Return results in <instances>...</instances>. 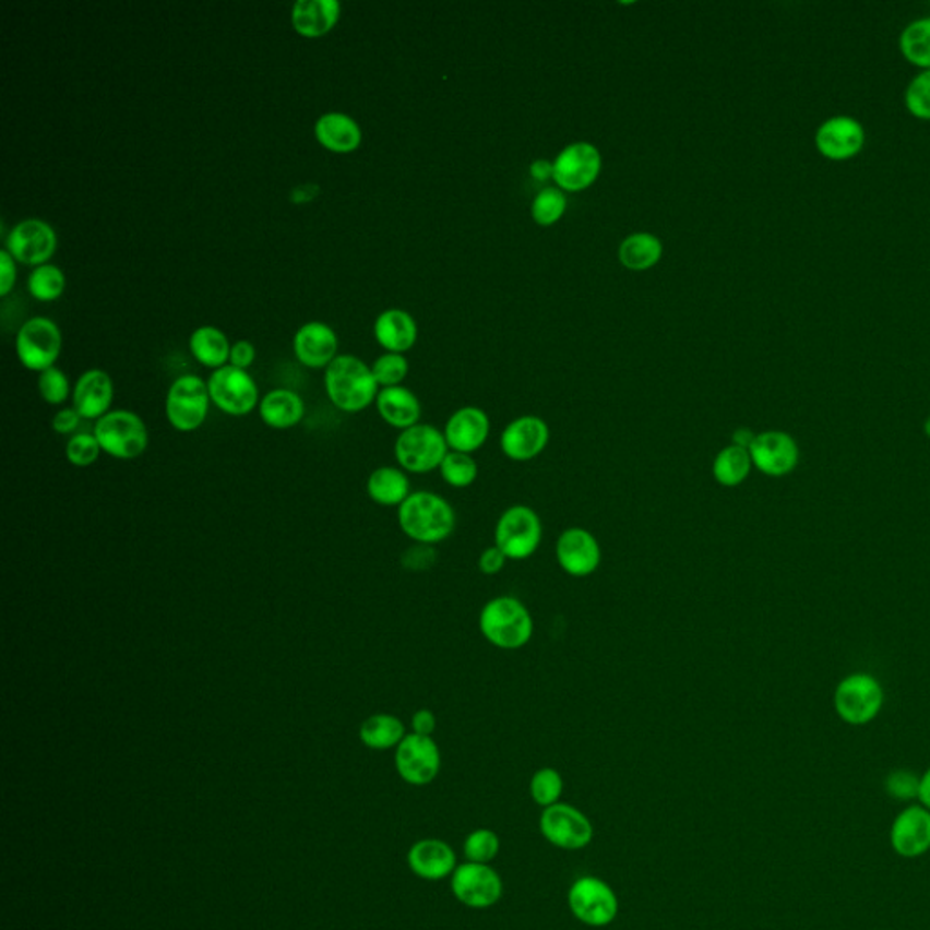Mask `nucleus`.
<instances>
[{
  "instance_id": "f257e3e1",
  "label": "nucleus",
  "mask_w": 930,
  "mask_h": 930,
  "mask_svg": "<svg viewBox=\"0 0 930 930\" xmlns=\"http://www.w3.org/2000/svg\"><path fill=\"white\" fill-rule=\"evenodd\" d=\"M402 533L426 546L445 541L456 529V511L439 492L415 491L398 508Z\"/></svg>"
},
{
  "instance_id": "f03ea898",
  "label": "nucleus",
  "mask_w": 930,
  "mask_h": 930,
  "mask_svg": "<svg viewBox=\"0 0 930 930\" xmlns=\"http://www.w3.org/2000/svg\"><path fill=\"white\" fill-rule=\"evenodd\" d=\"M478 629L484 639L502 651H518L535 634V620L524 601L516 596H497L481 607Z\"/></svg>"
},
{
  "instance_id": "7ed1b4c3",
  "label": "nucleus",
  "mask_w": 930,
  "mask_h": 930,
  "mask_svg": "<svg viewBox=\"0 0 930 930\" xmlns=\"http://www.w3.org/2000/svg\"><path fill=\"white\" fill-rule=\"evenodd\" d=\"M325 393L344 413H360L377 402L379 388L368 363L353 355H338L325 368Z\"/></svg>"
},
{
  "instance_id": "20e7f679",
  "label": "nucleus",
  "mask_w": 930,
  "mask_h": 930,
  "mask_svg": "<svg viewBox=\"0 0 930 930\" xmlns=\"http://www.w3.org/2000/svg\"><path fill=\"white\" fill-rule=\"evenodd\" d=\"M544 524L540 514L524 503L505 509L494 525V546L508 560L522 562L533 557L541 546Z\"/></svg>"
},
{
  "instance_id": "39448f33",
  "label": "nucleus",
  "mask_w": 930,
  "mask_h": 930,
  "mask_svg": "<svg viewBox=\"0 0 930 930\" xmlns=\"http://www.w3.org/2000/svg\"><path fill=\"white\" fill-rule=\"evenodd\" d=\"M93 434L97 437L103 453L117 461H135L144 455L150 444L146 424L136 413L117 409L104 415L95 424Z\"/></svg>"
},
{
  "instance_id": "423d86ee",
  "label": "nucleus",
  "mask_w": 930,
  "mask_h": 930,
  "mask_svg": "<svg viewBox=\"0 0 930 930\" xmlns=\"http://www.w3.org/2000/svg\"><path fill=\"white\" fill-rule=\"evenodd\" d=\"M450 445L445 442L444 431L431 424H417L401 431L395 442V458L398 467L412 475H428L440 469Z\"/></svg>"
},
{
  "instance_id": "0eeeda50",
  "label": "nucleus",
  "mask_w": 930,
  "mask_h": 930,
  "mask_svg": "<svg viewBox=\"0 0 930 930\" xmlns=\"http://www.w3.org/2000/svg\"><path fill=\"white\" fill-rule=\"evenodd\" d=\"M212 396L207 382L196 374H182L169 385L166 396V417L171 428L191 433L202 428L210 413Z\"/></svg>"
},
{
  "instance_id": "6e6552de",
  "label": "nucleus",
  "mask_w": 930,
  "mask_h": 930,
  "mask_svg": "<svg viewBox=\"0 0 930 930\" xmlns=\"http://www.w3.org/2000/svg\"><path fill=\"white\" fill-rule=\"evenodd\" d=\"M885 703V691L877 678L866 672L844 678L834 693V708L849 725H867L877 718Z\"/></svg>"
},
{
  "instance_id": "1a4fd4ad",
  "label": "nucleus",
  "mask_w": 930,
  "mask_h": 930,
  "mask_svg": "<svg viewBox=\"0 0 930 930\" xmlns=\"http://www.w3.org/2000/svg\"><path fill=\"white\" fill-rule=\"evenodd\" d=\"M569 909L584 926L607 927L617 920L620 902L617 893L601 878H579L568 893Z\"/></svg>"
},
{
  "instance_id": "9d476101",
  "label": "nucleus",
  "mask_w": 930,
  "mask_h": 930,
  "mask_svg": "<svg viewBox=\"0 0 930 930\" xmlns=\"http://www.w3.org/2000/svg\"><path fill=\"white\" fill-rule=\"evenodd\" d=\"M62 349V333L53 320L35 317L16 333L15 351L24 368L43 373L53 368Z\"/></svg>"
},
{
  "instance_id": "9b49d317",
  "label": "nucleus",
  "mask_w": 930,
  "mask_h": 930,
  "mask_svg": "<svg viewBox=\"0 0 930 930\" xmlns=\"http://www.w3.org/2000/svg\"><path fill=\"white\" fill-rule=\"evenodd\" d=\"M600 171L601 153L591 142H573L552 160V180L563 193L589 190Z\"/></svg>"
},
{
  "instance_id": "f8f14e48",
  "label": "nucleus",
  "mask_w": 930,
  "mask_h": 930,
  "mask_svg": "<svg viewBox=\"0 0 930 930\" xmlns=\"http://www.w3.org/2000/svg\"><path fill=\"white\" fill-rule=\"evenodd\" d=\"M207 390L213 404L229 417H246L260 404L259 388L253 377L229 363L213 371L207 380Z\"/></svg>"
},
{
  "instance_id": "ddd939ff",
  "label": "nucleus",
  "mask_w": 930,
  "mask_h": 930,
  "mask_svg": "<svg viewBox=\"0 0 930 930\" xmlns=\"http://www.w3.org/2000/svg\"><path fill=\"white\" fill-rule=\"evenodd\" d=\"M540 833L558 849L580 850L593 842L595 828L589 818L580 809L558 801L541 812Z\"/></svg>"
},
{
  "instance_id": "4468645a",
  "label": "nucleus",
  "mask_w": 930,
  "mask_h": 930,
  "mask_svg": "<svg viewBox=\"0 0 930 930\" xmlns=\"http://www.w3.org/2000/svg\"><path fill=\"white\" fill-rule=\"evenodd\" d=\"M395 767L409 785L424 787L437 779L442 768V752L433 736L407 735L395 749Z\"/></svg>"
},
{
  "instance_id": "2eb2a0df",
  "label": "nucleus",
  "mask_w": 930,
  "mask_h": 930,
  "mask_svg": "<svg viewBox=\"0 0 930 930\" xmlns=\"http://www.w3.org/2000/svg\"><path fill=\"white\" fill-rule=\"evenodd\" d=\"M451 891L469 909H489L502 899V877L491 866L465 861L451 877Z\"/></svg>"
},
{
  "instance_id": "dca6fc26",
  "label": "nucleus",
  "mask_w": 930,
  "mask_h": 930,
  "mask_svg": "<svg viewBox=\"0 0 930 930\" xmlns=\"http://www.w3.org/2000/svg\"><path fill=\"white\" fill-rule=\"evenodd\" d=\"M555 555L563 573L573 579H587L601 563L600 541L585 527L563 529L558 536Z\"/></svg>"
},
{
  "instance_id": "f3484780",
  "label": "nucleus",
  "mask_w": 930,
  "mask_h": 930,
  "mask_svg": "<svg viewBox=\"0 0 930 930\" xmlns=\"http://www.w3.org/2000/svg\"><path fill=\"white\" fill-rule=\"evenodd\" d=\"M866 128L849 115H834L823 120L814 133V146L822 157L844 163L856 157L866 146Z\"/></svg>"
},
{
  "instance_id": "a211bd4d",
  "label": "nucleus",
  "mask_w": 930,
  "mask_h": 930,
  "mask_svg": "<svg viewBox=\"0 0 930 930\" xmlns=\"http://www.w3.org/2000/svg\"><path fill=\"white\" fill-rule=\"evenodd\" d=\"M551 440V429L536 415H522L505 426L500 434V450L511 462L535 461L546 451Z\"/></svg>"
},
{
  "instance_id": "6ab92c4d",
  "label": "nucleus",
  "mask_w": 930,
  "mask_h": 930,
  "mask_svg": "<svg viewBox=\"0 0 930 930\" xmlns=\"http://www.w3.org/2000/svg\"><path fill=\"white\" fill-rule=\"evenodd\" d=\"M11 257L26 265L48 264L57 249V233L40 218H24L15 224L5 238Z\"/></svg>"
},
{
  "instance_id": "aec40b11",
  "label": "nucleus",
  "mask_w": 930,
  "mask_h": 930,
  "mask_svg": "<svg viewBox=\"0 0 930 930\" xmlns=\"http://www.w3.org/2000/svg\"><path fill=\"white\" fill-rule=\"evenodd\" d=\"M752 465L765 476L782 478L800 464V448L796 440L779 429H768L756 434L749 448Z\"/></svg>"
},
{
  "instance_id": "412c9836",
  "label": "nucleus",
  "mask_w": 930,
  "mask_h": 930,
  "mask_svg": "<svg viewBox=\"0 0 930 930\" xmlns=\"http://www.w3.org/2000/svg\"><path fill=\"white\" fill-rule=\"evenodd\" d=\"M491 434V420L481 407L465 406L456 409L445 422L444 437L450 451L475 455L487 444Z\"/></svg>"
},
{
  "instance_id": "4be33fe9",
  "label": "nucleus",
  "mask_w": 930,
  "mask_h": 930,
  "mask_svg": "<svg viewBox=\"0 0 930 930\" xmlns=\"http://www.w3.org/2000/svg\"><path fill=\"white\" fill-rule=\"evenodd\" d=\"M407 863L413 874L428 882H439L453 877L458 867L455 849L439 838L420 839L407 853Z\"/></svg>"
},
{
  "instance_id": "5701e85b",
  "label": "nucleus",
  "mask_w": 930,
  "mask_h": 930,
  "mask_svg": "<svg viewBox=\"0 0 930 930\" xmlns=\"http://www.w3.org/2000/svg\"><path fill=\"white\" fill-rule=\"evenodd\" d=\"M114 380L103 369L82 373L73 388V407L84 420H100L114 404Z\"/></svg>"
},
{
  "instance_id": "b1692460",
  "label": "nucleus",
  "mask_w": 930,
  "mask_h": 930,
  "mask_svg": "<svg viewBox=\"0 0 930 930\" xmlns=\"http://www.w3.org/2000/svg\"><path fill=\"white\" fill-rule=\"evenodd\" d=\"M891 844L902 858H918L930 849V811L909 807L894 820Z\"/></svg>"
},
{
  "instance_id": "393cba45",
  "label": "nucleus",
  "mask_w": 930,
  "mask_h": 930,
  "mask_svg": "<svg viewBox=\"0 0 930 930\" xmlns=\"http://www.w3.org/2000/svg\"><path fill=\"white\" fill-rule=\"evenodd\" d=\"M293 347L298 360L306 368H327L336 358L338 336L327 324L308 322L297 331Z\"/></svg>"
},
{
  "instance_id": "a878e982",
  "label": "nucleus",
  "mask_w": 930,
  "mask_h": 930,
  "mask_svg": "<svg viewBox=\"0 0 930 930\" xmlns=\"http://www.w3.org/2000/svg\"><path fill=\"white\" fill-rule=\"evenodd\" d=\"M374 404L382 420L391 428L406 431L420 424L422 404L418 401V396L404 385L380 390Z\"/></svg>"
},
{
  "instance_id": "bb28decb",
  "label": "nucleus",
  "mask_w": 930,
  "mask_h": 930,
  "mask_svg": "<svg viewBox=\"0 0 930 930\" xmlns=\"http://www.w3.org/2000/svg\"><path fill=\"white\" fill-rule=\"evenodd\" d=\"M338 0H298L293 4L291 24L302 37H322L341 19Z\"/></svg>"
},
{
  "instance_id": "cd10ccee",
  "label": "nucleus",
  "mask_w": 930,
  "mask_h": 930,
  "mask_svg": "<svg viewBox=\"0 0 930 930\" xmlns=\"http://www.w3.org/2000/svg\"><path fill=\"white\" fill-rule=\"evenodd\" d=\"M314 136L320 146L333 153H351L362 144V130L357 120L341 111H330L314 122Z\"/></svg>"
},
{
  "instance_id": "c85d7f7f",
  "label": "nucleus",
  "mask_w": 930,
  "mask_h": 930,
  "mask_svg": "<svg viewBox=\"0 0 930 930\" xmlns=\"http://www.w3.org/2000/svg\"><path fill=\"white\" fill-rule=\"evenodd\" d=\"M374 338L388 353L409 351L418 338V325L404 309H388L374 320Z\"/></svg>"
},
{
  "instance_id": "c756f323",
  "label": "nucleus",
  "mask_w": 930,
  "mask_h": 930,
  "mask_svg": "<svg viewBox=\"0 0 930 930\" xmlns=\"http://www.w3.org/2000/svg\"><path fill=\"white\" fill-rule=\"evenodd\" d=\"M260 418L273 429H291L302 422L306 415L302 396L291 390H273L262 396Z\"/></svg>"
},
{
  "instance_id": "7c9ffc66",
  "label": "nucleus",
  "mask_w": 930,
  "mask_h": 930,
  "mask_svg": "<svg viewBox=\"0 0 930 930\" xmlns=\"http://www.w3.org/2000/svg\"><path fill=\"white\" fill-rule=\"evenodd\" d=\"M368 497L382 508H401L412 494V480L406 470L393 465L374 469L368 478Z\"/></svg>"
},
{
  "instance_id": "2f4dec72",
  "label": "nucleus",
  "mask_w": 930,
  "mask_h": 930,
  "mask_svg": "<svg viewBox=\"0 0 930 930\" xmlns=\"http://www.w3.org/2000/svg\"><path fill=\"white\" fill-rule=\"evenodd\" d=\"M360 740L373 751H390L401 746L406 738V725L395 714L379 713L363 719L360 725Z\"/></svg>"
},
{
  "instance_id": "473e14b6",
  "label": "nucleus",
  "mask_w": 930,
  "mask_h": 930,
  "mask_svg": "<svg viewBox=\"0 0 930 930\" xmlns=\"http://www.w3.org/2000/svg\"><path fill=\"white\" fill-rule=\"evenodd\" d=\"M664 243L653 233H633L618 249V259L631 271H647L660 262Z\"/></svg>"
},
{
  "instance_id": "72a5a7b5",
  "label": "nucleus",
  "mask_w": 930,
  "mask_h": 930,
  "mask_svg": "<svg viewBox=\"0 0 930 930\" xmlns=\"http://www.w3.org/2000/svg\"><path fill=\"white\" fill-rule=\"evenodd\" d=\"M191 355L196 362L212 369H220L229 363L231 344L223 331L213 325H202L190 336Z\"/></svg>"
},
{
  "instance_id": "f704fd0d",
  "label": "nucleus",
  "mask_w": 930,
  "mask_h": 930,
  "mask_svg": "<svg viewBox=\"0 0 930 930\" xmlns=\"http://www.w3.org/2000/svg\"><path fill=\"white\" fill-rule=\"evenodd\" d=\"M752 467L749 450L730 444L714 456L713 478L722 487H738L749 478Z\"/></svg>"
},
{
  "instance_id": "c9c22d12",
  "label": "nucleus",
  "mask_w": 930,
  "mask_h": 930,
  "mask_svg": "<svg viewBox=\"0 0 930 930\" xmlns=\"http://www.w3.org/2000/svg\"><path fill=\"white\" fill-rule=\"evenodd\" d=\"M899 51L909 64L930 70V16L909 22L899 35Z\"/></svg>"
},
{
  "instance_id": "e433bc0d",
  "label": "nucleus",
  "mask_w": 930,
  "mask_h": 930,
  "mask_svg": "<svg viewBox=\"0 0 930 930\" xmlns=\"http://www.w3.org/2000/svg\"><path fill=\"white\" fill-rule=\"evenodd\" d=\"M64 271L55 264L38 265L27 278V289L40 302L57 300L64 293Z\"/></svg>"
},
{
  "instance_id": "4c0bfd02",
  "label": "nucleus",
  "mask_w": 930,
  "mask_h": 930,
  "mask_svg": "<svg viewBox=\"0 0 930 930\" xmlns=\"http://www.w3.org/2000/svg\"><path fill=\"white\" fill-rule=\"evenodd\" d=\"M565 210H568V196L555 186V188L541 190L535 196V201L530 204V217L541 228H549L560 223V218L565 215Z\"/></svg>"
},
{
  "instance_id": "58836bf2",
  "label": "nucleus",
  "mask_w": 930,
  "mask_h": 930,
  "mask_svg": "<svg viewBox=\"0 0 930 930\" xmlns=\"http://www.w3.org/2000/svg\"><path fill=\"white\" fill-rule=\"evenodd\" d=\"M440 476L448 486L455 489H465L473 486L478 478V464H476L473 455L467 453H458V451H450L445 455L444 462L440 464Z\"/></svg>"
},
{
  "instance_id": "ea45409f",
  "label": "nucleus",
  "mask_w": 930,
  "mask_h": 930,
  "mask_svg": "<svg viewBox=\"0 0 930 930\" xmlns=\"http://www.w3.org/2000/svg\"><path fill=\"white\" fill-rule=\"evenodd\" d=\"M529 790L530 798L538 806L544 807V809L555 806L563 795L562 774L558 773L555 767L538 768L530 778Z\"/></svg>"
},
{
  "instance_id": "a19ab883",
  "label": "nucleus",
  "mask_w": 930,
  "mask_h": 930,
  "mask_svg": "<svg viewBox=\"0 0 930 930\" xmlns=\"http://www.w3.org/2000/svg\"><path fill=\"white\" fill-rule=\"evenodd\" d=\"M500 838L491 828H476L465 838L464 856L465 860L473 863H486L491 866V861L497 858L500 853Z\"/></svg>"
},
{
  "instance_id": "79ce46f5",
  "label": "nucleus",
  "mask_w": 930,
  "mask_h": 930,
  "mask_svg": "<svg viewBox=\"0 0 930 930\" xmlns=\"http://www.w3.org/2000/svg\"><path fill=\"white\" fill-rule=\"evenodd\" d=\"M371 371H373L377 384L382 390L384 388H396L406 380L407 373H409V362L401 353H384L382 357L374 360Z\"/></svg>"
},
{
  "instance_id": "37998d69",
  "label": "nucleus",
  "mask_w": 930,
  "mask_h": 930,
  "mask_svg": "<svg viewBox=\"0 0 930 930\" xmlns=\"http://www.w3.org/2000/svg\"><path fill=\"white\" fill-rule=\"evenodd\" d=\"M905 108L916 119L930 120V70L913 76L905 90Z\"/></svg>"
},
{
  "instance_id": "c03bdc74",
  "label": "nucleus",
  "mask_w": 930,
  "mask_h": 930,
  "mask_svg": "<svg viewBox=\"0 0 930 930\" xmlns=\"http://www.w3.org/2000/svg\"><path fill=\"white\" fill-rule=\"evenodd\" d=\"M103 448L93 433H76L65 444V458L75 467H90L100 458Z\"/></svg>"
},
{
  "instance_id": "a18cd8bd",
  "label": "nucleus",
  "mask_w": 930,
  "mask_h": 930,
  "mask_svg": "<svg viewBox=\"0 0 930 930\" xmlns=\"http://www.w3.org/2000/svg\"><path fill=\"white\" fill-rule=\"evenodd\" d=\"M38 393L43 396L44 402H48L51 406H60L70 398L71 385L70 380L65 377L64 371L59 368H49L38 374Z\"/></svg>"
},
{
  "instance_id": "49530a36",
  "label": "nucleus",
  "mask_w": 930,
  "mask_h": 930,
  "mask_svg": "<svg viewBox=\"0 0 930 930\" xmlns=\"http://www.w3.org/2000/svg\"><path fill=\"white\" fill-rule=\"evenodd\" d=\"M920 782L921 778H918L915 773L902 768L889 774L885 789L896 800L910 801L920 796Z\"/></svg>"
},
{
  "instance_id": "de8ad7c7",
  "label": "nucleus",
  "mask_w": 930,
  "mask_h": 930,
  "mask_svg": "<svg viewBox=\"0 0 930 930\" xmlns=\"http://www.w3.org/2000/svg\"><path fill=\"white\" fill-rule=\"evenodd\" d=\"M437 560H439V552H437L434 546H426V544H413L412 547H407L406 551L402 552L401 557L402 568L413 571V573L428 571V569L433 568Z\"/></svg>"
},
{
  "instance_id": "09e8293b",
  "label": "nucleus",
  "mask_w": 930,
  "mask_h": 930,
  "mask_svg": "<svg viewBox=\"0 0 930 930\" xmlns=\"http://www.w3.org/2000/svg\"><path fill=\"white\" fill-rule=\"evenodd\" d=\"M505 563H508V557L492 544V546L486 547L480 552V557H478V571L481 574H486V576H494V574L503 571Z\"/></svg>"
},
{
  "instance_id": "8fccbe9b",
  "label": "nucleus",
  "mask_w": 930,
  "mask_h": 930,
  "mask_svg": "<svg viewBox=\"0 0 930 930\" xmlns=\"http://www.w3.org/2000/svg\"><path fill=\"white\" fill-rule=\"evenodd\" d=\"M16 260L11 257L8 249L0 251V297L10 295L16 281Z\"/></svg>"
},
{
  "instance_id": "3c124183",
  "label": "nucleus",
  "mask_w": 930,
  "mask_h": 930,
  "mask_svg": "<svg viewBox=\"0 0 930 930\" xmlns=\"http://www.w3.org/2000/svg\"><path fill=\"white\" fill-rule=\"evenodd\" d=\"M82 420L84 418L75 412V407H65L55 415L51 426H53L55 433L73 437V434H76V429L81 428Z\"/></svg>"
},
{
  "instance_id": "603ef678",
  "label": "nucleus",
  "mask_w": 930,
  "mask_h": 930,
  "mask_svg": "<svg viewBox=\"0 0 930 930\" xmlns=\"http://www.w3.org/2000/svg\"><path fill=\"white\" fill-rule=\"evenodd\" d=\"M254 357H257V351H254L251 342H235L231 346V353H229V366L248 371L249 366L254 362Z\"/></svg>"
},
{
  "instance_id": "864d4df0",
  "label": "nucleus",
  "mask_w": 930,
  "mask_h": 930,
  "mask_svg": "<svg viewBox=\"0 0 930 930\" xmlns=\"http://www.w3.org/2000/svg\"><path fill=\"white\" fill-rule=\"evenodd\" d=\"M412 729L415 735L433 736L434 730H437V716H434L433 711L420 708L413 714Z\"/></svg>"
},
{
  "instance_id": "5fc2aeb1",
  "label": "nucleus",
  "mask_w": 930,
  "mask_h": 930,
  "mask_svg": "<svg viewBox=\"0 0 930 930\" xmlns=\"http://www.w3.org/2000/svg\"><path fill=\"white\" fill-rule=\"evenodd\" d=\"M530 177L533 179L538 180V182H546V180L552 179V163H547V160H535V163L530 164Z\"/></svg>"
},
{
  "instance_id": "6e6d98bb",
  "label": "nucleus",
  "mask_w": 930,
  "mask_h": 930,
  "mask_svg": "<svg viewBox=\"0 0 930 930\" xmlns=\"http://www.w3.org/2000/svg\"><path fill=\"white\" fill-rule=\"evenodd\" d=\"M756 434L758 433H752L749 428L736 429L735 433H732V445H738V448L749 450L752 442H754V439H756Z\"/></svg>"
},
{
  "instance_id": "4d7b16f0",
  "label": "nucleus",
  "mask_w": 930,
  "mask_h": 930,
  "mask_svg": "<svg viewBox=\"0 0 930 930\" xmlns=\"http://www.w3.org/2000/svg\"><path fill=\"white\" fill-rule=\"evenodd\" d=\"M921 800V806L926 807L930 811V767L927 768V773L921 776L920 782V796H918Z\"/></svg>"
},
{
  "instance_id": "13d9d810",
  "label": "nucleus",
  "mask_w": 930,
  "mask_h": 930,
  "mask_svg": "<svg viewBox=\"0 0 930 930\" xmlns=\"http://www.w3.org/2000/svg\"><path fill=\"white\" fill-rule=\"evenodd\" d=\"M923 431H926L927 437L930 439V417L927 418L926 424H923Z\"/></svg>"
}]
</instances>
